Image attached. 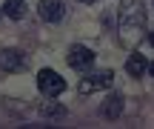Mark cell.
Returning <instances> with one entry per match:
<instances>
[{
	"mask_svg": "<svg viewBox=\"0 0 154 129\" xmlns=\"http://www.w3.org/2000/svg\"><path fill=\"white\" fill-rule=\"evenodd\" d=\"M146 34V11L140 0H123L120 3V40L126 46L140 43Z\"/></svg>",
	"mask_w": 154,
	"mask_h": 129,
	"instance_id": "obj_1",
	"label": "cell"
},
{
	"mask_svg": "<svg viewBox=\"0 0 154 129\" xmlns=\"http://www.w3.org/2000/svg\"><path fill=\"white\" fill-rule=\"evenodd\" d=\"M146 69H149V63H146L143 55H128V60H126V72H128V78H143Z\"/></svg>",
	"mask_w": 154,
	"mask_h": 129,
	"instance_id": "obj_8",
	"label": "cell"
},
{
	"mask_svg": "<svg viewBox=\"0 0 154 129\" xmlns=\"http://www.w3.org/2000/svg\"><path fill=\"white\" fill-rule=\"evenodd\" d=\"M40 115H46V118H63V115H66V106H60V103H51V101H46L43 106H40Z\"/></svg>",
	"mask_w": 154,
	"mask_h": 129,
	"instance_id": "obj_10",
	"label": "cell"
},
{
	"mask_svg": "<svg viewBox=\"0 0 154 129\" xmlns=\"http://www.w3.org/2000/svg\"><path fill=\"white\" fill-rule=\"evenodd\" d=\"M149 43H151V46H154V32H149Z\"/></svg>",
	"mask_w": 154,
	"mask_h": 129,
	"instance_id": "obj_13",
	"label": "cell"
},
{
	"mask_svg": "<svg viewBox=\"0 0 154 129\" xmlns=\"http://www.w3.org/2000/svg\"><path fill=\"white\" fill-rule=\"evenodd\" d=\"M0 17H3V9H0Z\"/></svg>",
	"mask_w": 154,
	"mask_h": 129,
	"instance_id": "obj_14",
	"label": "cell"
},
{
	"mask_svg": "<svg viewBox=\"0 0 154 129\" xmlns=\"http://www.w3.org/2000/svg\"><path fill=\"white\" fill-rule=\"evenodd\" d=\"M0 69L3 72H26L29 69V55L20 49H3L0 52Z\"/></svg>",
	"mask_w": 154,
	"mask_h": 129,
	"instance_id": "obj_4",
	"label": "cell"
},
{
	"mask_svg": "<svg viewBox=\"0 0 154 129\" xmlns=\"http://www.w3.org/2000/svg\"><path fill=\"white\" fill-rule=\"evenodd\" d=\"M149 72H151V78H154V60H151V63H149Z\"/></svg>",
	"mask_w": 154,
	"mask_h": 129,
	"instance_id": "obj_12",
	"label": "cell"
},
{
	"mask_svg": "<svg viewBox=\"0 0 154 129\" xmlns=\"http://www.w3.org/2000/svg\"><path fill=\"white\" fill-rule=\"evenodd\" d=\"M37 89L43 92L46 98H57L66 92V80L54 72V69H40L37 72Z\"/></svg>",
	"mask_w": 154,
	"mask_h": 129,
	"instance_id": "obj_2",
	"label": "cell"
},
{
	"mask_svg": "<svg viewBox=\"0 0 154 129\" xmlns=\"http://www.w3.org/2000/svg\"><path fill=\"white\" fill-rule=\"evenodd\" d=\"M3 15L11 20H20L26 15V0H3Z\"/></svg>",
	"mask_w": 154,
	"mask_h": 129,
	"instance_id": "obj_9",
	"label": "cell"
},
{
	"mask_svg": "<svg viewBox=\"0 0 154 129\" xmlns=\"http://www.w3.org/2000/svg\"><path fill=\"white\" fill-rule=\"evenodd\" d=\"M66 60H69V66H72V69L86 72V69L94 66V52L88 49V46H72L69 55H66Z\"/></svg>",
	"mask_w": 154,
	"mask_h": 129,
	"instance_id": "obj_5",
	"label": "cell"
},
{
	"mask_svg": "<svg viewBox=\"0 0 154 129\" xmlns=\"http://www.w3.org/2000/svg\"><path fill=\"white\" fill-rule=\"evenodd\" d=\"M123 106H126V103H123L120 95H109L103 101V106H100V115L109 118V121H114V118H120V115H123Z\"/></svg>",
	"mask_w": 154,
	"mask_h": 129,
	"instance_id": "obj_7",
	"label": "cell"
},
{
	"mask_svg": "<svg viewBox=\"0 0 154 129\" xmlns=\"http://www.w3.org/2000/svg\"><path fill=\"white\" fill-rule=\"evenodd\" d=\"M77 3H83V6H91V3H97V0H77Z\"/></svg>",
	"mask_w": 154,
	"mask_h": 129,
	"instance_id": "obj_11",
	"label": "cell"
},
{
	"mask_svg": "<svg viewBox=\"0 0 154 129\" xmlns=\"http://www.w3.org/2000/svg\"><path fill=\"white\" fill-rule=\"evenodd\" d=\"M37 15L43 17L46 23H57L66 15V6H63V0H40L37 3Z\"/></svg>",
	"mask_w": 154,
	"mask_h": 129,
	"instance_id": "obj_6",
	"label": "cell"
},
{
	"mask_svg": "<svg viewBox=\"0 0 154 129\" xmlns=\"http://www.w3.org/2000/svg\"><path fill=\"white\" fill-rule=\"evenodd\" d=\"M111 83H114V75H111L109 69H103V72H97V75H88V78H83L80 86H77V92H80V95H91V92L109 89Z\"/></svg>",
	"mask_w": 154,
	"mask_h": 129,
	"instance_id": "obj_3",
	"label": "cell"
}]
</instances>
